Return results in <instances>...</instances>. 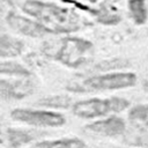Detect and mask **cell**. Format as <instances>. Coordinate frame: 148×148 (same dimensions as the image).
<instances>
[{"label": "cell", "mask_w": 148, "mask_h": 148, "mask_svg": "<svg viewBox=\"0 0 148 148\" xmlns=\"http://www.w3.org/2000/svg\"><path fill=\"white\" fill-rule=\"evenodd\" d=\"M22 10L34 17L50 34H69L79 29L77 16L56 3L40 0H27Z\"/></svg>", "instance_id": "cell-1"}, {"label": "cell", "mask_w": 148, "mask_h": 148, "mask_svg": "<svg viewBox=\"0 0 148 148\" xmlns=\"http://www.w3.org/2000/svg\"><path fill=\"white\" fill-rule=\"evenodd\" d=\"M92 54V44L80 37L67 36L59 42V46L54 52V59L62 65L77 68L87 64Z\"/></svg>", "instance_id": "cell-2"}, {"label": "cell", "mask_w": 148, "mask_h": 148, "mask_svg": "<svg viewBox=\"0 0 148 148\" xmlns=\"http://www.w3.org/2000/svg\"><path fill=\"white\" fill-rule=\"evenodd\" d=\"M136 82V76L133 73H109L88 77L81 82H75L68 86L67 89L77 92H89L97 90H116L133 87Z\"/></svg>", "instance_id": "cell-3"}, {"label": "cell", "mask_w": 148, "mask_h": 148, "mask_svg": "<svg viewBox=\"0 0 148 148\" xmlns=\"http://www.w3.org/2000/svg\"><path fill=\"white\" fill-rule=\"evenodd\" d=\"M128 106H130V102L123 97H110L105 99L91 98L74 103L72 106V111L75 116L80 118L91 119L109 113L124 111Z\"/></svg>", "instance_id": "cell-4"}, {"label": "cell", "mask_w": 148, "mask_h": 148, "mask_svg": "<svg viewBox=\"0 0 148 148\" xmlns=\"http://www.w3.org/2000/svg\"><path fill=\"white\" fill-rule=\"evenodd\" d=\"M10 117L16 121L37 127H59L66 121L61 113L46 110L15 109L10 112Z\"/></svg>", "instance_id": "cell-5"}, {"label": "cell", "mask_w": 148, "mask_h": 148, "mask_svg": "<svg viewBox=\"0 0 148 148\" xmlns=\"http://www.w3.org/2000/svg\"><path fill=\"white\" fill-rule=\"evenodd\" d=\"M6 22L15 32L21 34L23 36L37 38V37H43V36L50 34L37 21L25 17V16H22V15H18V14H15V13L8 14L6 17Z\"/></svg>", "instance_id": "cell-6"}, {"label": "cell", "mask_w": 148, "mask_h": 148, "mask_svg": "<svg viewBox=\"0 0 148 148\" xmlns=\"http://www.w3.org/2000/svg\"><path fill=\"white\" fill-rule=\"evenodd\" d=\"M126 125L125 121L116 116L109 117L106 119L103 120H97L94 121L90 125L86 126V130L95 133V134H99V135H104V136H117V135H121L125 132Z\"/></svg>", "instance_id": "cell-7"}, {"label": "cell", "mask_w": 148, "mask_h": 148, "mask_svg": "<svg viewBox=\"0 0 148 148\" xmlns=\"http://www.w3.org/2000/svg\"><path fill=\"white\" fill-rule=\"evenodd\" d=\"M31 92L28 83L22 81L0 80V98L1 99H20Z\"/></svg>", "instance_id": "cell-8"}, {"label": "cell", "mask_w": 148, "mask_h": 148, "mask_svg": "<svg viewBox=\"0 0 148 148\" xmlns=\"http://www.w3.org/2000/svg\"><path fill=\"white\" fill-rule=\"evenodd\" d=\"M24 49V44L21 39L0 34V58L1 59H8L17 57L22 53Z\"/></svg>", "instance_id": "cell-9"}, {"label": "cell", "mask_w": 148, "mask_h": 148, "mask_svg": "<svg viewBox=\"0 0 148 148\" xmlns=\"http://www.w3.org/2000/svg\"><path fill=\"white\" fill-rule=\"evenodd\" d=\"M32 148H86V143L80 139L69 138L52 141H40Z\"/></svg>", "instance_id": "cell-10"}, {"label": "cell", "mask_w": 148, "mask_h": 148, "mask_svg": "<svg viewBox=\"0 0 148 148\" xmlns=\"http://www.w3.org/2000/svg\"><path fill=\"white\" fill-rule=\"evenodd\" d=\"M128 10L136 24H143L148 17L145 0H128Z\"/></svg>", "instance_id": "cell-11"}, {"label": "cell", "mask_w": 148, "mask_h": 148, "mask_svg": "<svg viewBox=\"0 0 148 148\" xmlns=\"http://www.w3.org/2000/svg\"><path fill=\"white\" fill-rule=\"evenodd\" d=\"M72 103V99L67 96L62 95H57V96H49L45 98H42L37 102L38 105L46 106V108H52V109H66L69 108Z\"/></svg>", "instance_id": "cell-12"}, {"label": "cell", "mask_w": 148, "mask_h": 148, "mask_svg": "<svg viewBox=\"0 0 148 148\" xmlns=\"http://www.w3.org/2000/svg\"><path fill=\"white\" fill-rule=\"evenodd\" d=\"M130 120L138 126H147L148 127V105H136L132 108L128 112Z\"/></svg>", "instance_id": "cell-13"}, {"label": "cell", "mask_w": 148, "mask_h": 148, "mask_svg": "<svg viewBox=\"0 0 148 148\" xmlns=\"http://www.w3.org/2000/svg\"><path fill=\"white\" fill-rule=\"evenodd\" d=\"M0 74L16 75V76H28L29 71L18 62L13 61H0Z\"/></svg>", "instance_id": "cell-14"}, {"label": "cell", "mask_w": 148, "mask_h": 148, "mask_svg": "<svg viewBox=\"0 0 148 148\" xmlns=\"http://www.w3.org/2000/svg\"><path fill=\"white\" fill-rule=\"evenodd\" d=\"M35 135L31 132L27 131H9V139L14 146H18L22 143H27L31 141Z\"/></svg>", "instance_id": "cell-15"}, {"label": "cell", "mask_w": 148, "mask_h": 148, "mask_svg": "<svg viewBox=\"0 0 148 148\" xmlns=\"http://www.w3.org/2000/svg\"><path fill=\"white\" fill-rule=\"evenodd\" d=\"M105 18H109V22H110V24H113V23H117L118 22V16H116V15H112V14H110V13H108V12H104V13H102L101 15H98V20L102 22V23H104L105 22Z\"/></svg>", "instance_id": "cell-16"}, {"label": "cell", "mask_w": 148, "mask_h": 148, "mask_svg": "<svg viewBox=\"0 0 148 148\" xmlns=\"http://www.w3.org/2000/svg\"><path fill=\"white\" fill-rule=\"evenodd\" d=\"M143 89H145L146 91H148V80H146V81L143 82Z\"/></svg>", "instance_id": "cell-17"}, {"label": "cell", "mask_w": 148, "mask_h": 148, "mask_svg": "<svg viewBox=\"0 0 148 148\" xmlns=\"http://www.w3.org/2000/svg\"><path fill=\"white\" fill-rule=\"evenodd\" d=\"M2 30V23H1V18H0V31Z\"/></svg>", "instance_id": "cell-18"}]
</instances>
